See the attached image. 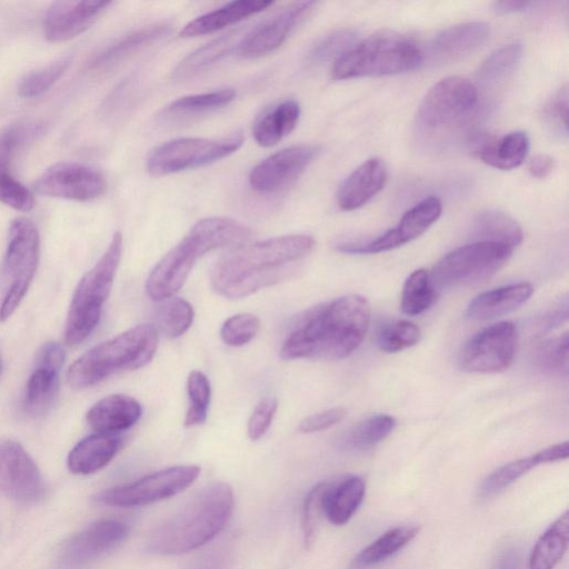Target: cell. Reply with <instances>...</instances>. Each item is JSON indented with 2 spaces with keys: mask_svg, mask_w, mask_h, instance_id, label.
<instances>
[{
  "mask_svg": "<svg viewBox=\"0 0 569 569\" xmlns=\"http://www.w3.org/2000/svg\"><path fill=\"white\" fill-rule=\"evenodd\" d=\"M370 321V306L359 295H347L311 307L293 321L280 358L343 359L362 342Z\"/></svg>",
  "mask_w": 569,
  "mask_h": 569,
  "instance_id": "cell-1",
  "label": "cell"
},
{
  "mask_svg": "<svg viewBox=\"0 0 569 569\" xmlns=\"http://www.w3.org/2000/svg\"><path fill=\"white\" fill-rule=\"evenodd\" d=\"M315 239L288 234L239 244L214 264L210 282L228 299H241L290 277L293 266L308 256Z\"/></svg>",
  "mask_w": 569,
  "mask_h": 569,
  "instance_id": "cell-2",
  "label": "cell"
},
{
  "mask_svg": "<svg viewBox=\"0 0 569 569\" xmlns=\"http://www.w3.org/2000/svg\"><path fill=\"white\" fill-rule=\"evenodd\" d=\"M234 507L232 488L211 483L150 533L147 549L156 555H182L213 540L228 525Z\"/></svg>",
  "mask_w": 569,
  "mask_h": 569,
  "instance_id": "cell-3",
  "label": "cell"
},
{
  "mask_svg": "<svg viewBox=\"0 0 569 569\" xmlns=\"http://www.w3.org/2000/svg\"><path fill=\"white\" fill-rule=\"evenodd\" d=\"M250 234L246 224L231 218L199 220L153 267L146 282L148 296L157 301L174 296L201 256L217 248L239 246Z\"/></svg>",
  "mask_w": 569,
  "mask_h": 569,
  "instance_id": "cell-4",
  "label": "cell"
},
{
  "mask_svg": "<svg viewBox=\"0 0 569 569\" xmlns=\"http://www.w3.org/2000/svg\"><path fill=\"white\" fill-rule=\"evenodd\" d=\"M158 338L154 326L139 325L103 341L71 365L68 382L74 388H86L116 372L141 368L153 358Z\"/></svg>",
  "mask_w": 569,
  "mask_h": 569,
  "instance_id": "cell-5",
  "label": "cell"
},
{
  "mask_svg": "<svg viewBox=\"0 0 569 569\" xmlns=\"http://www.w3.org/2000/svg\"><path fill=\"white\" fill-rule=\"evenodd\" d=\"M121 251L122 234L117 231L104 253L79 281L66 320L64 341L67 345L81 343L98 326L102 307L113 284Z\"/></svg>",
  "mask_w": 569,
  "mask_h": 569,
  "instance_id": "cell-6",
  "label": "cell"
},
{
  "mask_svg": "<svg viewBox=\"0 0 569 569\" xmlns=\"http://www.w3.org/2000/svg\"><path fill=\"white\" fill-rule=\"evenodd\" d=\"M423 51L411 40L391 34L372 36L355 44L332 66V77L346 80L408 72L423 63Z\"/></svg>",
  "mask_w": 569,
  "mask_h": 569,
  "instance_id": "cell-7",
  "label": "cell"
},
{
  "mask_svg": "<svg viewBox=\"0 0 569 569\" xmlns=\"http://www.w3.org/2000/svg\"><path fill=\"white\" fill-rule=\"evenodd\" d=\"M40 236L27 218L14 219L9 228L0 270V321L7 320L24 298L37 271Z\"/></svg>",
  "mask_w": 569,
  "mask_h": 569,
  "instance_id": "cell-8",
  "label": "cell"
},
{
  "mask_svg": "<svg viewBox=\"0 0 569 569\" xmlns=\"http://www.w3.org/2000/svg\"><path fill=\"white\" fill-rule=\"evenodd\" d=\"M510 247L496 242H471L442 257L429 273L435 289L470 287L495 276L509 260Z\"/></svg>",
  "mask_w": 569,
  "mask_h": 569,
  "instance_id": "cell-9",
  "label": "cell"
},
{
  "mask_svg": "<svg viewBox=\"0 0 569 569\" xmlns=\"http://www.w3.org/2000/svg\"><path fill=\"white\" fill-rule=\"evenodd\" d=\"M243 136L234 133L222 139L179 138L158 146L147 160V170L154 177L202 167L236 152Z\"/></svg>",
  "mask_w": 569,
  "mask_h": 569,
  "instance_id": "cell-10",
  "label": "cell"
},
{
  "mask_svg": "<svg viewBox=\"0 0 569 569\" xmlns=\"http://www.w3.org/2000/svg\"><path fill=\"white\" fill-rule=\"evenodd\" d=\"M200 473L196 465L166 468L97 495L98 502L112 507H140L169 499L190 487Z\"/></svg>",
  "mask_w": 569,
  "mask_h": 569,
  "instance_id": "cell-11",
  "label": "cell"
},
{
  "mask_svg": "<svg viewBox=\"0 0 569 569\" xmlns=\"http://www.w3.org/2000/svg\"><path fill=\"white\" fill-rule=\"evenodd\" d=\"M476 86L462 77H449L436 83L421 101L417 122L423 131L441 130L468 117L476 108Z\"/></svg>",
  "mask_w": 569,
  "mask_h": 569,
  "instance_id": "cell-12",
  "label": "cell"
},
{
  "mask_svg": "<svg viewBox=\"0 0 569 569\" xmlns=\"http://www.w3.org/2000/svg\"><path fill=\"white\" fill-rule=\"evenodd\" d=\"M517 343L518 332L513 322L493 323L465 343L459 355V366L468 372H500L512 363Z\"/></svg>",
  "mask_w": 569,
  "mask_h": 569,
  "instance_id": "cell-13",
  "label": "cell"
},
{
  "mask_svg": "<svg viewBox=\"0 0 569 569\" xmlns=\"http://www.w3.org/2000/svg\"><path fill=\"white\" fill-rule=\"evenodd\" d=\"M107 188V180L99 170L73 161L48 167L33 183L37 194L80 202L101 197Z\"/></svg>",
  "mask_w": 569,
  "mask_h": 569,
  "instance_id": "cell-14",
  "label": "cell"
},
{
  "mask_svg": "<svg viewBox=\"0 0 569 569\" xmlns=\"http://www.w3.org/2000/svg\"><path fill=\"white\" fill-rule=\"evenodd\" d=\"M442 204L436 197H428L401 217L398 224L368 242L343 241L336 244V250L343 253H378L403 246L433 224L441 214Z\"/></svg>",
  "mask_w": 569,
  "mask_h": 569,
  "instance_id": "cell-15",
  "label": "cell"
},
{
  "mask_svg": "<svg viewBox=\"0 0 569 569\" xmlns=\"http://www.w3.org/2000/svg\"><path fill=\"white\" fill-rule=\"evenodd\" d=\"M318 153L319 147L315 144H297L282 149L251 169L249 184L259 193L279 192L292 184Z\"/></svg>",
  "mask_w": 569,
  "mask_h": 569,
  "instance_id": "cell-16",
  "label": "cell"
},
{
  "mask_svg": "<svg viewBox=\"0 0 569 569\" xmlns=\"http://www.w3.org/2000/svg\"><path fill=\"white\" fill-rule=\"evenodd\" d=\"M40 471L28 452L16 441L0 442V493L23 502L43 496Z\"/></svg>",
  "mask_w": 569,
  "mask_h": 569,
  "instance_id": "cell-17",
  "label": "cell"
},
{
  "mask_svg": "<svg viewBox=\"0 0 569 569\" xmlns=\"http://www.w3.org/2000/svg\"><path fill=\"white\" fill-rule=\"evenodd\" d=\"M63 361L64 351L59 343L50 341L42 346L23 395V407L28 413L42 415L52 406L59 391Z\"/></svg>",
  "mask_w": 569,
  "mask_h": 569,
  "instance_id": "cell-18",
  "label": "cell"
},
{
  "mask_svg": "<svg viewBox=\"0 0 569 569\" xmlns=\"http://www.w3.org/2000/svg\"><path fill=\"white\" fill-rule=\"evenodd\" d=\"M39 133V126L16 123L0 131V202L22 212L34 207L33 193L11 172V160L20 144Z\"/></svg>",
  "mask_w": 569,
  "mask_h": 569,
  "instance_id": "cell-19",
  "label": "cell"
},
{
  "mask_svg": "<svg viewBox=\"0 0 569 569\" xmlns=\"http://www.w3.org/2000/svg\"><path fill=\"white\" fill-rule=\"evenodd\" d=\"M313 6V1H296L288 4L249 30L242 38L238 52L243 57L252 58L276 50Z\"/></svg>",
  "mask_w": 569,
  "mask_h": 569,
  "instance_id": "cell-20",
  "label": "cell"
},
{
  "mask_svg": "<svg viewBox=\"0 0 569 569\" xmlns=\"http://www.w3.org/2000/svg\"><path fill=\"white\" fill-rule=\"evenodd\" d=\"M111 1H56L43 17V33L50 42H64L84 32Z\"/></svg>",
  "mask_w": 569,
  "mask_h": 569,
  "instance_id": "cell-21",
  "label": "cell"
},
{
  "mask_svg": "<svg viewBox=\"0 0 569 569\" xmlns=\"http://www.w3.org/2000/svg\"><path fill=\"white\" fill-rule=\"evenodd\" d=\"M490 28L480 21L463 22L439 32L428 44L423 58L433 63H448L479 50L488 40Z\"/></svg>",
  "mask_w": 569,
  "mask_h": 569,
  "instance_id": "cell-22",
  "label": "cell"
},
{
  "mask_svg": "<svg viewBox=\"0 0 569 569\" xmlns=\"http://www.w3.org/2000/svg\"><path fill=\"white\" fill-rule=\"evenodd\" d=\"M128 526L116 519H104L92 523L67 545L63 560L78 566L118 547L128 536Z\"/></svg>",
  "mask_w": 569,
  "mask_h": 569,
  "instance_id": "cell-23",
  "label": "cell"
},
{
  "mask_svg": "<svg viewBox=\"0 0 569 569\" xmlns=\"http://www.w3.org/2000/svg\"><path fill=\"white\" fill-rule=\"evenodd\" d=\"M388 179L387 167L379 158H371L357 167L341 183L337 203L343 211H352L369 202L381 191Z\"/></svg>",
  "mask_w": 569,
  "mask_h": 569,
  "instance_id": "cell-24",
  "label": "cell"
},
{
  "mask_svg": "<svg viewBox=\"0 0 569 569\" xmlns=\"http://www.w3.org/2000/svg\"><path fill=\"white\" fill-rule=\"evenodd\" d=\"M366 482L359 476H345L325 481L321 495V511L335 526L346 525L363 501Z\"/></svg>",
  "mask_w": 569,
  "mask_h": 569,
  "instance_id": "cell-25",
  "label": "cell"
},
{
  "mask_svg": "<svg viewBox=\"0 0 569 569\" xmlns=\"http://www.w3.org/2000/svg\"><path fill=\"white\" fill-rule=\"evenodd\" d=\"M471 146L473 153L488 166L510 170L525 161L530 141L526 132L513 131L499 139L478 134L473 138Z\"/></svg>",
  "mask_w": 569,
  "mask_h": 569,
  "instance_id": "cell-26",
  "label": "cell"
},
{
  "mask_svg": "<svg viewBox=\"0 0 569 569\" xmlns=\"http://www.w3.org/2000/svg\"><path fill=\"white\" fill-rule=\"evenodd\" d=\"M142 407L127 395H110L97 401L87 412L88 425L97 432L116 433L138 422Z\"/></svg>",
  "mask_w": 569,
  "mask_h": 569,
  "instance_id": "cell-27",
  "label": "cell"
},
{
  "mask_svg": "<svg viewBox=\"0 0 569 569\" xmlns=\"http://www.w3.org/2000/svg\"><path fill=\"white\" fill-rule=\"evenodd\" d=\"M272 4V1L266 0L231 1L189 21L180 30L179 34L182 38H191L213 33L252 14L261 12Z\"/></svg>",
  "mask_w": 569,
  "mask_h": 569,
  "instance_id": "cell-28",
  "label": "cell"
},
{
  "mask_svg": "<svg viewBox=\"0 0 569 569\" xmlns=\"http://www.w3.org/2000/svg\"><path fill=\"white\" fill-rule=\"evenodd\" d=\"M528 282H518L476 296L467 307V316L473 320H489L515 311L532 295Z\"/></svg>",
  "mask_w": 569,
  "mask_h": 569,
  "instance_id": "cell-29",
  "label": "cell"
},
{
  "mask_svg": "<svg viewBox=\"0 0 569 569\" xmlns=\"http://www.w3.org/2000/svg\"><path fill=\"white\" fill-rule=\"evenodd\" d=\"M120 446L121 438L114 433L90 435L72 448L68 456V467L74 473H93L113 459Z\"/></svg>",
  "mask_w": 569,
  "mask_h": 569,
  "instance_id": "cell-30",
  "label": "cell"
},
{
  "mask_svg": "<svg viewBox=\"0 0 569 569\" xmlns=\"http://www.w3.org/2000/svg\"><path fill=\"white\" fill-rule=\"evenodd\" d=\"M247 32L243 28L233 29L198 48L178 63L173 70V78L188 79L210 68L233 50H238Z\"/></svg>",
  "mask_w": 569,
  "mask_h": 569,
  "instance_id": "cell-31",
  "label": "cell"
},
{
  "mask_svg": "<svg viewBox=\"0 0 569 569\" xmlns=\"http://www.w3.org/2000/svg\"><path fill=\"white\" fill-rule=\"evenodd\" d=\"M299 117V103L292 99L283 100L256 121L252 136L261 147L274 146L295 129Z\"/></svg>",
  "mask_w": 569,
  "mask_h": 569,
  "instance_id": "cell-32",
  "label": "cell"
},
{
  "mask_svg": "<svg viewBox=\"0 0 569 569\" xmlns=\"http://www.w3.org/2000/svg\"><path fill=\"white\" fill-rule=\"evenodd\" d=\"M523 232L519 223L508 213L488 209L481 211L471 228L472 242H496L515 249L522 241Z\"/></svg>",
  "mask_w": 569,
  "mask_h": 569,
  "instance_id": "cell-33",
  "label": "cell"
},
{
  "mask_svg": "<svg viewBox=\"0 0 569 569\" xmlns=\"http://www.w3.org/2000/svg\"><path fill=\"white\" fill-rule=\"evenodd\" d=\"M419 531L417 525H401L387 530L353 558L352 569H366L386 561L411 542Z\"/></svg>",
  "mask_w": 569,
  "mask_h": 569,
  "instance_id": "cell-34",
  "label": "cell"
},
{
  "mask_svg": "<svg viewBox=\"0 0 569 569\" xmlns=\"http://www.w3.org/2000/svg\"><path fill=\"white\" fill-rule=\"evenodd\" d=\"M569 541V512L565 511L539 537L529 557L528 569H555Z\"/></svg>",
  "mask_w": 569,
  "mask_h": 569,
  "instance_id": "cell-35",
  "label": "cell"
},
{
  "mask_svg": "<svg viewBox=\"0 0 569 569\" xmlns=\"http://www.w3.org/2000/svg\"><path fill=\"white\" fill-rule=\"evenodd\" d=\"M169 32L170 26L166 23H157L130 32L102 50L92 60V67L100 68L112 64L137 50L166 37Z\"/></svg>",
  "mask_w": 569,
  "mask_h": 569,
  "instance_id": "cell-36",
  "label": "cell"
},
{
  "mask_svg": "<svg viewBox=\"0 0 569 569\" xmlns=\"http://www.w3.org/2000/svg\"><path fill=\"white\" fill-rule=\"evenodd\" d=\"M194 311L192 306L179 297L160 300L156 309V329L170 339L182 336L192 325Z\"/></svg>",
  "mask_w": 569,
  "mask_h": 569,
  "instance_id": "cell-37",
  "label": "cell"
},
{
  "mask_svg": "<svg viewBox=\"0 0 569 569\" xmlns=\"http://www.w3.org/2000/svg\"><path fill=\"white\" fill-rule=\"evenodd\" d=\"M436 289L426 269H417L406 279L401 293V309L406 315L417 316L431 307Z\"/></svg>",
  "mask_w": 569,
  "mask_h": 569,
  "instance_id": "cell-38",
  "label": "cell"
},
{
  "mask_svg": "<svg viewBox=\"0 0 569 569\" xmlns=\"http://www.w3.org/2000/svg\"><path fill=\"white\" fill-rule=\"evenodd\" d=\"M396 426L393 417L373 415L357 423L343 438L349 449L363 450L371 448L388 437Z\"/></svg>",
  "mask_w": 569,
  "mask_h": 569,
  "instance_id": "cell-39",
  "label": "cell"
},
{
  "mask_svg": "<svg viewBox=\"0 0 569 569\" xmlns=\"http://www.w3.org/2000/svg\"><path fill=\"white\" fill-rule=\"evenodd\" d=\"M541 465L537 453L526 458L510 461L490 475H488L479 487L480 499H489L516 482L519 478L532 468Z\"/></svg>",
  "mask_w": 569,
  "mask_h": 569,
  "instance_id": "cell-40",
  "label": "cell"
},
{
  "mask_svg": "<svg viewBox=\"0 0 569 569\" xmlns=\"http://www.w3.org/2000/svg\"><path fill=\"white\" fill-rule=\"evenodd\" d=\"M521 56L520 42L508 43L497 49L481 64L478 80L483 86H491L506 79L516 69Z\"/></svg>",
  "mask_w": 569,
  "mask_h": 569,
  "instance_id": "cell-41",
  "label": "cell"
},
{
  "mask_svg": "<svg viewBox=\"0 0 569 569\" xmlns=\"http://www.w3.org/2000/svg\"><path fill=\"white\" fill-rule=\"evenodd\" d=\"M71 60L70 56L61 57L46 67L27 73L19 82V96L22 98H37L46 93L63 76Z\"/></svg>",
  "mask_w": 569,
  "mask_h": 569,
  "instance_id": "cell-42",
  "label": "cell"
},
{
  "mask_svg": "<svg viewBox=\"0 0 569 569\" xmlns=\"http://www.w3.org/2000/svg\"><path fill=\"white\" fill-rule=\"evenodd\" d=\"M188 409L184 418L187 428L203 423L208 417L210 406L211 388L207 376L192 370L187 379Z\"/></svg>",
  "mask_w": 569,
  "mask_h": 569,
  "instance_id": "cell-43",
  "label": "cell"
},
{
  "mask_svg": "<svg viewBox=\"0 0 569 569\" xmlns=\"http://www.w3.org/2000/svg\"><path fill=\"white\" fill-rule=\"evenodd\" d=\"M421 332L409 321H396L381 327L377 333V346L385 352H398L417 345Z\"/></svg>",
  "mask_w": 569,
  "mask_h": 569,
  "instance_id": "cell-44",
  "label": "cell"
},
{
  "mask_svg": "<svg viewBox=\"0 0 569 569\" xmlns=\"http://www.w3.org/2000/svg\"><path fill=\"white\" fill-rule=\"evenodd\" d=\"M236 91L224 88L204 93L184 96L172 101L167 111L172 113H190L220 108L231 102Z\"/></svg>",
  "mask_w": 569,
  "mask_h": 569,
  "instance_id": "cell-45",
  "label": "cell"
},
{
  "mask_svg": "<svg viewBox=\"0 0 569 569\" xmlns=\"http://www.w3.org/2000/svg\"><path fill=\"white\" fill-rule=\"evenodd\" d=\"M260 329V320L248 312L228 318L220 328L221 340L230 347H241L250 342Z\"/></svg>",
  "mask_w": 569,
  "mask_h": 569,
  "instance_id": "cell-46",
  "label": "cell"
},
{
  "mask_svg": "<svg viewBox=\"0 0 569 569\" xmlns=\"http://www.w3.org/2000/svg\"><path fill=\"white\" fill-rule=\"evenodd\" d=\"M357 36L350 30L335 31L322 38L311 50L312 62L335 61L356 44Z\"/></svg>",
  "mask_w": 569,
  "mask_h": 569,
  "instance_id": "cell-47",
  "label": "cell"
},
{
  "mask_svg": "<svg viewBox=\"0 0 569 569\" xmlns=\"http://www.w3.org/2000/svg\"><path fill=\"white\" fill-rule=\"evenodd\" d=\"M325 481L313 486L307 493L302 505L301 528L306 547H309L317 535L321 511V495Z\"/></svg>",
  "mask_w": 569,
  "mask_h": 569,
  "instance_id": "cell-48",
  "label": "cell"
},
{
  "mask_svg": "<svg viewBox=\"0 0 569 569\" xmlns=\"http://www.w3.org/2000/svg\"><path fill=\"white\" fill-rule=\"evenodd\" d=\"M540 366L549 371H561L568 368V333L549 339L538 350Z\"/></svg>",
  "mask_w": 569,
  "mask_h": 569,
  "instance_id": "cell-49",
  "label": "cell"
},
{
  "mask_svg": "<svg viewBox=\"0 0 569 569\" xmlns=\"http://www.w3.org/2000/svg\"><path fill=\"white\" fill-rule=\"evenodd\" d=\"M278 408L277 399L263 398L252 411L247 426V432L252 441L259 440L268 431Z\"/></svg>",
  "mask_w": 569,
  "mask_h": 569,
  "instance_id": "cell-50",
  "label": "cell"
},
{
  "mask_svg": "<svg viewBox=\"0 0 569 569\" xmlns=\"http://www.w3.org/2000/svg\"><path fill=\"white\" fill-rule=\"evenodd\" d=\"M543 114L548 123L559 133L567 136V116H568V89L561 87L548 101L543 109Z\"/></svg>",
  "mask_w": 569,
  "mask_h": 569,
  "instance_id": "cell-51",
  "label": "cell"
},
{
  "mask_svg": "<svg viewBox=\"0 0 569 569\" xmlns=\"http://www.w3.org/2000/svg\"><path fill=\"white\" fill-rule=\"evenodd\" d=\"M346 415L347 410L343 407L327 409L302 419L298 426V430L302 433L322 431L339 423Z\"/></svg>",
  "mask_w": 569,
  "mask_h": 569,
  "instance_id": "cell-52",
  "label": "cell"
},
{
  "mask_svg": "<svg viewBox=\"0 0 569 569\" xmlns=\"http://www.w3.org/2000/svg\"><path fill=\"white\" fill-rule=\"evenodd\" d=\"M226 551L213 549L202 553L187 569H228L229 557Z\"/></svg>",
  "mask_w": 569,
  "mask_h": 569,
  "instance_id": "cell-53",
  "label": "cell"
},
{
  "mask_svg": "<svg viewBox=\"0 0 569 569\" xmlns=\"http://www.w3.org/2000/svg\"><path fill=\"white\" fill-rule=\"evenodd\" d=\"M555 168V160L547 154H537L528 163V171L537 179L548 177Z\"/></svg>",
  "mask_w": 569,
  "mask_h": 569,
  "instance_id": "cell-54",
  "label": "cell"
},
{
  "mask_svg": "<svg viewBox=\"0 0 569 569\" xmlns=\"http://www.w3.org/2000/svg\"><path fill=\"white\" fill-rule=\"evenodd\" d=\"M541 465L550 463L555 461L565 460L569 455V443L563 441L550 447H547L537 452Z\"/></svg>",
  "mask_w": 569,
  "mask_h": 569,
  "instance_id": "cell-55",
  "label": "cell"
},
{
  "mask_svg": "<svg viewBox=\"0 0 569 569\" xmlns=\"http://www.w3.org/2000/svg\"><path fill=\"white\" fill-rule=\"evenodd\" d=\"M533 3L528 1H498L493 3V10L499 14L522 12Z\"/></svg>",
  "mask_w": 569,
  "mask_h": 569,
  "instance_id": "cell-56",
  "label": "cell"
},
{
  "mask_svg": "<svg viewBox=\"0 0 569 569\" xmlns=\"http://www.w3.org/2000/svg\"><path fill=\"white\" fill-rule=\"evenodd\" d=\"M517 567V557L509 552L501 557L499 560L498 569H515Z\"/></svg>",
  "mask_w": 569,
  "mask_h": 569,
  "instance_id": "cell-57",
  "label": "cell"
},
{
  "mask_svg": "<svg viewBox=\"0 0 569 569\" xmlns=\"http://www.w3.org/2000/svg\"><path fill=\"white\" fill-rule=\"evenodd\" d=\"M1 371H2V360H1V356H0V375H1Z\"/></svg>",
  "mask_w": 569,
  "mask_h": 569,
  "instance_id": "cell-58",
  "label": "cell"
}]
</instances>
